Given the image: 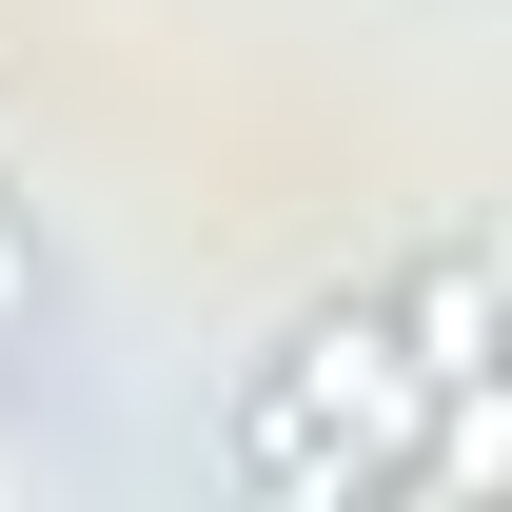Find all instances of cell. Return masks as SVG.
Instances as JSON below:
<instances>
[{
	"instance_id": "7a4b0ae2",
	"label": "cell",
	"mask_w": 512,
	"mask_h": 512,
	"mask_svg": "<svg viewBox=\"0 0 512 512\" xmlns=\"http://www.w3.org/2000/svg\"><path fill=\"white\" fill-rule=\"evenodd\" d=\"M375 316H394V355H414V375H493V237H414V256H394V276H375Z\"/></svg>"
},
{
	"instance_id": "6da1fadb",
	"label": "cell",
	"mask_w": 512,
	"mask_h": 512,
	"mask_svg": "<svg viewBox=\"0 0 512 512\" xmlns=\"http://www.w3.org/2000/svg\"><path fill=\"white\" fill-rule=\"evenodd\" d=\"M414 434H434V375L394 355L375 276H355V296H316V316L237 375L217 473H237L256 512H355V493H414Z\"/></svg>"
},
{
	"instance_id": "3957f363",
	"label": "cell",
	"mask_w": 512,
	"mask_h": 512,
	"mask_svg": "<svg viewBox=\"0 0 512 512\" xmlns=\"http://www.w3.org/2000/svg\"><path fill=\"white\" fill-rule=\"evenodd\" d=\"M40 296H60V276H40V217H20V178H0V335H40Z\"/></svg>"
}]
</instances>
